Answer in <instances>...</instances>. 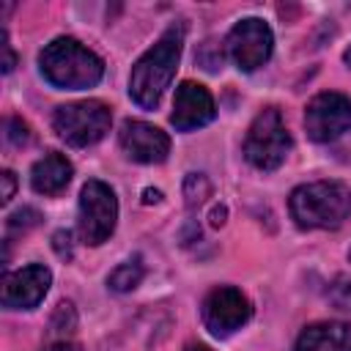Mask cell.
<instances>
[{
  "label": "cell",
  "instance_id": "obj_2",
  "mask_svg": "<svg viewBox=\"0 0 351 351\" xmlns=\"http://www.w3.org/2000/svg\"><path fill=\"white\" fill-rule=\"evenodd\" d=\"M38 66L49 85L66 90L93 88L104 74L101 58L69 36L49 41L38 55Z\"/></svg>",
  "mask_w": 351,
  "mask_h": 351
},
{
  "label": "cell",
  "instance_id": "obj_9",
  "mask_svg": "<svg viewBox=\"0 0 351 351\" xmlns=\"http://www.w3.org/2000/svg\"><path fill=\"white\" fill-rule=\"evenodd\" d=\"M250 315H252L250 299L239 288H230V285L214 288L203 302V324L217 337L233 335L250 321Z\"/></svg>",
  "mask_w": 351,
  "mask_h": 351
},
{
  "label": "cell",
  "instance_id": "obj_3",
  "mask_svg": "<svg viewBox=\"0 0 351 351\" xmlns=\"http://www.w3.org/2000/svg\"><path fill=\"white\" fill-rule=\"evenodd\" d=\"M291 217L299 228H340L351 214V189L340 181H313L291 192Z\"/></svg>",
  "mask_w": 351,
  "mask_h": 351
},
{
  "label": "cell",
  "instance_id": "obj_20",
  "mask_svg": "<svg viewBox=\"0 0 351 351\" xmlns=\"http://www.w3.org/2000/svg\"><path fill=\"white\" fill-rule=\"evenodd\" d=\"M52 247H55V252L66 261V258H71V233L69 230H58L55 236H52Z\"/></svg>",
  "mask_w": 351,
  "mask_h": 351
},
{
  "label": "cell",
  "instance_id": "obj_4",
  "mask_svg": "<svg viewBox=\"0 0 351 351\" xmlns=\"http://www.w3.org/2000/svg\"><path fill=\"white\" fill-rule=\"evenodd\" d=\"M110 123H112L110 107L104 101H96V99L63 104L55 110V118H52L58 137L66 140L69 145H77V148L99 143L110 132Z\"/></svg>",
  "mask_w": 351,
  "mask_h": 351
},
{
  "label": "cell",
  "instance_id": "obj_22",
  "mask_svg": "<svg viewBox=\"0 0 351 351\" xmlns=\"http://www.w3.org/2000/svg\"><path fill=\"white\" fill-rule=\"evenodd\" d=\"M3 55H5V60H3V71L8 74V71L16 66V55H14L11 44H8V36H5V30H3Z\"/></svg>",
  "mask_w": 351,
  "mask_h": 351
},
{
  "label": "cell",
  "instance_id": "obj_24",
  "mask_svg": "<svg viewBox=\"0 0 351 351\" xmlns=\"http://www.w3.org/2000/svg\"><path fill=\"white\" fill-rule=\"evenodd\" d=\"M225 214H228L225 206H217V208L211 211V222H214V225H222V222H225Z\"/></svg>",
  "mask_w": 351,
  "mask_h": 351
},
{
  "label": "cell",
  "instance_id": "obj_25",
  "mask_svg": "<svg viewBox=\"0 0 351 351\" xmlns=\"http://www.w3.org/2000/svg\"><path fill=\"white\" fill-rule=\"evenodd\" d=\"M159 197H162L159 189H145V192H143V200H145V203H159Z\"/></svg>",
  "mask_w": 351,
  "mask_h": 351
},
{
  "label": "cell",
  "instance_id": "obj_18",
  "mask_svg": "<svg viewBox=\"0 0 351 351\" xmlns=\"http://www.w3.org/2000/svg\"><path fill=\"white\" fill-rule=\"evenodd\" d=\"M5 137H8V143L22 145V143L30 140V129H27V123L19 121V118H5Z\"/></svg>",
  "mask_w": 351,
  "mask_h": 351
},
{
  "label": "cell",
  "instance_id": "obj_16",
  "mask_svg": "<svg viewBox=\"0 0 351 351\" xmlns=\"http://www.w3.org/2000/svg\"><path fill=\"white\" fill-rule=\"evenodd\" d=\"M74 326H77L74 307L69 302H60L58 310H55V315H52V324H49L52 335H69V332H74Z\"/></svg>",
  "mask_w": 351,
  "mask_h": 351
},
{
  "label": "cell",
  "instance_id": "obj_21",
  "mask_svg": "<svg viewBox=\"0 0 351 351\" xmlns=\"http://www.w3.org/2000/svg\"><path fill=\"white\" fill-rule=\"evenodd\" d=\"M0 181H3V192H0V200H3V206H5V203H11V197H14V186H16V178H14V173H11V170H3Z\"/></svg>",
  "mask_w": 351,
  "mask_h": 351
},
{
  "label": "cell",
  "instance_id": "obj_11",
  "mask_svg": "<svg viewBox=\"0 0 351 351\" xmlns=\"http://www.w3.org/2000/svg\"><path fill=\"white\" fill-rule=\"evenodd\" d=\"M49 282L52 274L41 263H30L19 271H11L3 280V304L8 310H30L47 296Z\"/></svg>",
  "mask_w": 351,
  "mask_h": 351
},
{
  "label": "cell",
  "instance_id": "obj_19",
  "mask_svg": "<svg viewBox=\"0 0 351 351\" xmlns=\"http://www.w3.org/2000/svg\"><path fill=\"white\" fill-rule=\"evenodd\" d=\"M38 222V211L36 208H22V211H16V214H11L8 217V228L11 230H27V228H33Z\"/></svg>",
  "mask_w": 351,
  "mask_h": 351
},
{
  "label": "cell",
  "instance_id": "obj_12",
  "mask_svg": "<svg viewBox=\"0 0 351 351\" xmlns=\"http://www.w3.org/2000/svg\"><path fill=\"white\" fill-rule=\"evenodd\" d=\"M217 115L214 110V99L211 93L200 85V82H181L176 88V101H173V126L178 132H192V129H200L206 123H211Z\"/></svg>",
  "mask_w": 351,
  "mask_h": 351
},
{
  "label": "cell",
  "instance_id": "obj_13",
  "mask_svg": "<svg viewBox=\"0 0 351 351\" xmlns=\"http://www.w3.org/2000/svg\"><path fill=\"white\" fill-rule=\"evenodd\" d=\"M296 351H351V326L343 321L313 324L299 335Z\"/></svg>",
  "mask_w": 351,
  "mask_h": 351
},
{
  "label": "cell",
  "instance_id": "obj_1",
  "mask_svg": "<svg viewBox=\"0 0 351 351\" xmlns=\"http://www.w3.org/2000/svg\"><path fill=\"white\" fill-rule=\"evenodd\" d=\"M181 47H184V25H170L162 33V38L134 63L129 77V96L140 107L151 110L159 104L162 93L170 88V80L178 69Z\"/></svg>",
  "mask_w": 351,
  "mask_h": 351
},
{
  "label": "cell",
  "instance_id": "obj_28",
  "mask_svg": "<svg viewBox=\"0 0 351 351\" xmlns=\"http://www.w3.org/2000/svg\"><path fill=\"white\" fill-rule=\"evenodd\" d=\"M348 255H351V252H348Z\"/></svg>",
  "mask_w": 351,
  "mask_h": 351
},
{
  "label": "cell",
  "instance_id": "obj_26",
  "mask_svg": "<svg viewBox=\"0 0 351 351\" xmlns=\"http://www.w3.org/2000/svg\"><path fill=\"white\" fill-rule=\"evenodd\" d=\"M184 351H211V348H206V346H200V343H192V346H186Z\"/></svg>",
  "mask_w": 351,
  "mask_h": 351
},
{
  "label": "cell",
  "instance_id": "obj_10",
  "mask_svg": "<svg viewBox=\"0 0 351 351\" xmlns=\"http://www.w3.org/2000/svg\"><path fill=\"white\" fill-rule=\"evenodd\" d=\"M118 143L129 159L143 162V165L165 162L170 154V137L145 121H123L118 132Z\"/></svg>",
  "mask_w": 351,
  "mask_h": 351
},
{
  "label": "cell",
  "instance_id": "obj_6",
  "mask_svg": "<svg viewBox=\"0 0 351 351\" xmlns=\"http://www.w3.org/2000/svg\"><path fill=\"white\" fill-rule=\"evenodd\" d=\"M118 219L115 192L104 181H88L80 192V236L85 244H101L112 236Z\"/></svg>",
  "mask_w": 351,
  "mask_h": 351
},
{
  "label": "cell",
  "instance_id": "obj_8",
  "mask_svg": "<svg viewBox=\"0 0 351 351\" xmlns=\"http://www.w3.org/2000/svg\"><path fill=\"white\" fill-rule=\"evenodd\" d=\"M274 36L263 19H241L228 33V52L241 71H255L271 58Z\"/></svg>",
  "mask_w": 351,
  "mask_h": 351
},
{
  "label": "cell",
  "instance_id": "obj_23",
  "mask_svg": "<svg viewBox=\"0 0 351 351\" xmlns=\"http://www.w3.org/2000/svg\"><path fill=\"white\" fill-rule=\"evenodd\" d=\"M44 351H82L80 346H74V343H66V340H58V343H52V346H47Z\"/></svg>",
  "mask_w": 351,
  "mask_h": 351
},
{
  "label": "cell",
  "instance_id": "obj_27",
  "mask_svg": "<svg viewBox=\"0 0 351 351\" xmlns=\"http://www.w3.org/2000/svg\"><path fill=\"white\" fill-rule=\"evenodd\" d=\"M343 60H346V63H348V66H351V47H348V49H346V52H343Z\"/></svg>",
  "mask_w": 351,
  "mask_h": 351
},
{
  "label": "cell",
  "instance_id": "obj_14",
  "mask_svg": "<svg viewBox=\"0 0 351 351\" xmlns=\"http://www.w3.org/2000/svg\"><path fill=\"white\" fill-rule=\"evenodd\" d=\"M71 162L63 156V154H58V151H49V154H44L36 165H33V170H30V184H33V189L38 192V195H60L66 186H69V181H71Z\"/></svg>",
  "mask_w": 351,
  "mask_h": 351
},
{
  "label": "cell",
  "instance_id": "obj_5",
  "mask_svg": "<svg viewBox=\"0 0 351 351\" xmlns=\"http://www.w3.org/2000/svg\"><path fill=\"white\" fill-rule=\"evenodd\" d=\"M288 151H291V134L282 123V115L274 107H266L263 112H258V118L247 132L244 154L250 165H255L258 170H277L285 162Z\"/></svg>",
  "mask_w": 351,
  "mask_h": 351
},
{
  "label": "cell",
  "instance_id": "obj_7",
  "mask_svg": "<svg viewBox=\"0 0 351 351\" xmlns=\"http://www.w3.org/2000/svg\"><path fill=\"white\" fill-rule=\"evenodd\" d=\"M304 129L315 143L337 140L351 129V99L337 90L318 93L304 110Z\"/></svg>",
  "mask_w": 351,
  "mask_h": 351
},
{
  "label": "cell",
  "instance_id": "obj_17",
  "mask_svg": "<svg viewBox=\"0 0 351 351\" xmlns=\"http://www.w3.org/2000/svg\"><path fill=\"white\" fill-rule=\"evenodd\" d=\"M206 195H208V181H206V176L189 173L186 181H184V197H186V203L195 206V203H200Z\"/></svg>",
  "mask_w": 351,
  "mask_h": 351
},
{
  "label": "cell",
  "instance_id": "obj_15",
  "mask_svg": "<svg viewBox=\"0 0 351 351\" xmlns=\"http://www.w3.org/2000/svg\"><path fill=\"white\" fill-rule=\"evenodd\" d=\"M143 274H145V269H143L140 258H134V261H126V263H121L118 269H112V274L107 277V285H110L112 291L123 293V291L137 288L140 280H143Z\"/></svg>",
  "mask_w": 351,
  "mask_h": 351
}]
</instances>
